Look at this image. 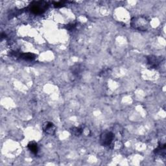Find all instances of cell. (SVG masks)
Returning a JSON list of instances; mask_svg holds the SVG:
<instances>
[{
  "instance_id": "10",
  "label": "cell",
  "mask_w": 166,
  "mask_h": 166,
  "mask_svg": "<svg viewBox=\"0 0 166 166\" xmlns=\"http://www.w3.org/2000/svg\"><path fill=\"white\" fill-rule=\"evenodd\" d=\"M83 128L80 127H73L70 129L71 133L75 136H80L83 132Z\"/></svg>"
},
{
  "instance_id": "4",
  "label": "cell",
  "mask_w": 166,
  "mask_h": 166,
  "mask_svg": "<svg viewBox=\"0 0 166 166\" xmlns=\"http://www.w3.org/2000/svg\"><path fill=\"white\" fill-rule=\"evenodd\" d=\"M162 57H156L154 56V55H150V56H148L147 57V62H148L149 65L151 68H157L159 65L160 62H162Z\"/></svg>"
},
{
  "instance_id": "11",
  "label": "cell",
  "mask_w": 166,
  "mask_h": 166,
  "mask_svg": "<svg viewBox=\"0 0 166 166\" xmlns=\"http://www.w3.org/2000/svg\"><path fill=\"white\" fill-rule=\"evenodd\" d=\"M53 5H54V7H56V8H60V7H62L63 6H64V2H54L53 3Z\"/></svg>"
},
{
  "instance_id": "9",
  "label": "cell",
  "mask_w": 166,
  "mask_h": 166,
  "mask_svg": "<svg viewBox=\"0 0 166 166\" xmlns=\"http://www.w3.org/2000/svg\"><path fill=\"white\" fill-rule=\"evenodd\" d=\"M155 154L165 156V144H159L157 148L154 150Z\"/></svg>"
},
{
  "instance_id": "6",
  "label": "cell",
  "mask_w": 166,
  "mask_h": 166,
  "mask_svg": "<svg viewBox=\"0 0 166 166\" xmlns=\"http://www.w3.org/2000/svg\"><path fill=\"white\" fill-rule=\"evenodd\" d=\"M83 69H84V68H83V66L82 64H76L71 68V73L75 78H78L81 75Z\"/></svg>"
},
{
  "instance_id": "2",
  "label": "cell",
  "mask_w": 166,
  "mask_h": 166,
  "mask_svg": "<svg viewBox=\"0 0 166 166\" xmlns=\"http://www.w3.org/2000/svg\"><path fill=\"white\" fill-rule=\"evenodd\" d=\"M48 7V3L46 2H33L30 4L29 9L32 13L34 14H41L47 10Z\"/></svg>"
},
{
  "instance_id": "12",
  "label": "cell",
  "mask_w": 166,
  "mask_h": 166,
  "mask_svg": "<svg viewBox=\"0 0 166 166\" xmlns=\"http://www.w3.org/2000/svg\"><path fill=\"white\" fill-rule=\"evenodd\" d=\"M76 25L75 24H70V25H68V27H67V29L70 31H73V29H74L75 28Z\"/></svg>"
},
{
  "instance_id": "8",
  "label": "cell",
  "mask_w": 166,
  "mask_h": 166,
  "mask_svg": "<svg viewBox=\"0 0 166 166\" xmlns=\"http://www.w3.org/2000/svg\"><path fill=\"white\" fill-rule=\"evenodd\" d=\"M27 148L29 149V150L33 153L34 154H37L39 152V147L38 145L35 142H30L28 145H27Z\"/></svg>"
},
{
  "instance_id": "3",
  "label": "cell",
  "mask_w": 166,
  "mask_h": 166,
  "mask_svg": "<svg viewBox=\"0 0 166 166\" xmlns=\"http://www.w3.org/2000/svg\"><path fill=\"white\" fill-rule=\"evenodd\" d=\"M114 139V134L112 132L105 131L100 136V143L104 147L111 145Z\"/></svg>"
},
{
  "instance_id": "7",
  "label": "cell",
  "mask_w": 166,
  "mask_h": 166,
  "mask_svg": "<svg viewBox=\"0 0 166 166\" xmlns=\"http://www.w3.org/2000/svg\"><path fill=\"white\" fill-rule=\"evenodd\" d=\"M36 57H37V55L32 53H21L20 54V56L19 57L24 60H27V61H32L34 60Z\"/></svg>"
},
{
  "instance_id": "5",
  "label": "cell",
  "mask_w": 166,
  "mask_h": 166,
  "mask_svg": "<svg viewBox=\"0 0 166 166\" xmlns=\"http://www.w3.org/2000/svg\"><path fill=\"white\" fill-rule=\"evenodd\" d=\"M44 132L48 135H54L56 131V127L51 122H45L43 125Z\"/></svg>"
},
{
  "instance_id": "1",
  "label": "cell",
  "mask_w": 166,
  "mask_h": 166,
  "mask_svg": "<svg viewBox=\"0 0 166 166\" xmlns=\"http://www.w3.org/2000/svg\"><path fill=\"white\" fill-rule=\"evenodd\" d=\"M131 25L134 29L145 31L149 28L150 21L145 16L134 17L131 21Z\"/></svg>"
}]
</instances>
